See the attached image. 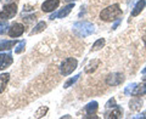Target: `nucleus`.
I'll return each instance as SVG.
<instances>
[{
  "instance_id": "nucleus-1",
  "label": "nucleus",
  "mask_w": 146,
  "mask_h": 119,
  "mask_svg": "<svg viewBox=\"0 0 146 119\" xmlns=\"http://www.w3.org/2000/svg\"><path fill=\"white\" fill-rule=\"evenodd\" d=\"M122 15V9L119 7L118 4H113V5H110L106 9H104L100 13V20L104 22H112L115 21L116 18H118Z\"/></svg>"
},
{
  "instance_id": "nucleus-2",
  "label": "nucleus",
  "mask_w": 146,
  "mask_h": 119,
  "mask_svg": "<svg viewBox=\"0 0 146 119\" xmlns=\"http://www.w3.org/2000/svg\"><path fill=\"white\" fill-rule=\"evenodd\" d=\"M73 32L79 38H85V36L91 35L95 32V27L93 23L90 22H77V23L73 24Z\"/></svg>"
},
{
  "instance_id": "nucleus-3",
  "label": "nucleus",
  "mask_w": 146,
  "mask_h": 119,
  "mask_svg": "<svg viewBox=\"0 0 146 119\" xmlns=\"http://www.w3.org/2000/svg\"><path fill=\"white\" fill-rule=\"evenodd\" d=\"M77 66H78V61H77L76 58L68 57V58H66V60H63V62L61 63V66H60V72H61V74H62L63 77L70 75L71 73L77 68Z\"/></svg>"
},
{
  "instance_id": "nucleus-4",
  "label": "nucleus",
  "mask_w": 146,
  "mask_h": 119,
  "mask_svg": "<svg viewBox=\"0 0 146 119\" xmlns=\"http://www.w3.org/2000/svg\"><path fill=\"white\" fill-rule=\"evenodd\" d=\"M16 13H17V5L15 3H12V4L9 3L4 6L3 11L0 12V18L1 20H10V18L15 17Z\"/></svg>"
},
{
  "instance_id": "nucleus-5",
  "label": "nucleus",
  "mask_w": 146,
  "mask_h": 119,
  "mask_svg": "<svg viewBox=\"0 0 146 119\" xmlns=\"http://www.w3.org/2000/svg\"><path fill=\"white\" fill-rule=\"evenodd\" d=\"M125 77L122 74V73H111L108 74L106 78V84L110 86H117V85H121L123 81H124Z\"/></svg>"
},
{
  "instance_id": "nucleus-6",
  "label": "nucleus",
  "mask_w": 146,
  "mask_h": 119,
  "mask_svg": "<svg viewBox=\"0 0 146 119\" xmlns=\"http://www.w3.org/2000/svg\"><path fill=\"white\" fill-rule=\"evenodd\" d=\"M25 32V26L22 23H13L10 28H9L7 33L9 35L11 36V38H18V36H21Z\"/></svg>"
},
{
  "instance_id": "nucleus-7",
  "label": "nucleus",
  "mask_w": 146,
  "mask_h": 119,
  "mask_svg": "<svg viewBox=\"0 0 146 119\" xmlns=\"http://www.w3.org/2000/svg\"><path fill=\"white\" fill-rule=\"evenodd\" d=\"M60 5V0H45L42 5V10L44 12H52Z\"/></svg>"
},
{
  "instance_id": "nucleus-8",
  "label": "nucleus",
  "mask_w": 146,
  "mask_h": 119,
  "mask_svg": "<svg viewBox=\"0 0 146 119\" xmlns=\"http://www.w3.org/2000/svg\"><path fill=\"white\" fill-rule=\"evenodd\" d=\"M12 62H13V58L10 52L0 54V69H5V68L12 65Z\"/></svg>"
},
{
  "instance_id": "nucleus-9",
  "label": "nucleus",
  "mask_w": 146,
  "mask_h": 119,
  "mask_svg": "<svg viewBox=\"0 0 146 119\" xmlns=\"http://www.w3.org/2000/svg\"><path fill=\"white\" fill-rule=\"evenodd\" d=\"M73 6H74V4H73V3L68 4L67 6H65L63 9H61L60 11H57V12L52 13V15L50 16V18H51V20H54V18H63V17H66V16L68 15V13H70V12L72 11Z\"/></svg>"
},
{
  "instance_id": "nucleus-10",
  "label": "nucleus",
  "mask_w": 146,
  "mask_h": 119,
  "mask_svg": "<svg viewBox=\"0 0 146 119\" xmlns=\"http://www.w3.org/2000/svg\"><path fill=\"white\" fill-rule=\"evenodd\" d=\"M122 116H123V108H121L119 106H116L115 108H112L111 112L105 113V118L107 119H118V118H122Z\"/></svg>"
},
{
  "instance_id": "nucleus-11",
  "label": "nucleus",
  "mask_w": 146,
  "mask_h": 119,
  "mask_svg": "<svg viewBox=\"0 0 146 119\" xmlns=\"http://www.w3.org/2000/svg\"><path fill=\"white\" fill-rule=\"evenodd\" d=\"M145 6H146V1H145V0H139V1L135 4V6L133 7V10H131L130 16H131V17L138 16L139 13L145 9Z\"/></svg>"
},
{
  "instance_id": "nucleus-12",
  "label": "nucleus",
  "mask_w": 146,
  "mask_h": 119,
  "mask_svg": "<svg viewBox=\"0 0 146 119\" xmlns=\"http://www.w3.org/2000/svg\"><path fill=\"white\" fill-rule=\"evenodd\" d=\"M100 60H93V61H90L88 65L85 66V73H88V74H91V73H94L95 71L98 69V67L100 66Z\"/></svg>"
},
{
  "instance_id": "nucleus-13",
  "label": "nucleus",
  "mask_w": 146,
  "mask_h": 119,
  "mask_svg": "<svg viewBox=\"0 0 146 119\" xmlns=\"http://www.w3.org/2000/svg\"><path fill=\"white\" fill-rule=\"evenodd\" d=\"M9 79H10V74L9 73H4V74H0V94L4 93V90L7 86Z\"/></svg>"
},
{
  "instance_id": "nucleus-14",
  "label": "nucleus",
  "mask_w": 146,
  "mask_h": 119,
  "mask_svg": "<svg viewBox=\"0 0 146 119\" xmlns=\"http://www.w3.org/2000/svg\"><path fill=\"white\" fill-rule=\"evenodd\" d=\"M98 108H99V103L96 101H93V102H89L85 106V112L88 116H93V114L98 111Z\"/></svg>"
},
{
  "instance_id": "nucleus-15",
  "label": "nucleus",
  "mask_w": 146,
  "mask_h": 119,
  "mask_svg": "<svg viewBox=\"0 0 146 119\" xmlns=\"http://www.w3.org/2000/svg\"><path fill=\"white\" fill-rule=\"evenodd\" d=\"M141 107H143V100L138 99V96H136V99L130 100V102H129V108L131 109V111H139Z\"/></svg>"
},
{
  "instance_id": "nucleus-16",
  "label": "nucleus",
  "mask_w": 146,
  "mask_h": 119,
  "mask_svg": "<svg viewBox=\"0 0 146 119\" xmlns=\"http://www.w3.org/2000/svg\"><path fill=\"white\" fill-rule=\"evenodd\" d=\"M17 42L16 40H3L1 43H0V51H4V50H10L12 48L16 46Z\"/></svg>"
},
{
  "instance_id": "nucleus-17",
  "label": "nucleus",
  "mask_w": 146,
  "mask_h": 119,
  "mask_svg": "<svg viewBox=\"0 0 146 119\" xmlns=\"http://www.w3.org/2000/svg\"><path fill=\"white\" fill-rule=\"evenodd\" d=\"M146 94V85L145 84H140L138 85L136 84V86L134 88V90L131 91V96H143Z\"/></svg>"
},
{
  "instance_id": "nucleus-18",
  "label": "nucleus",
  "mask_w": 146,
  "mask_h": 119,
  "mask_svg": "<svg viewBox=\"0 0 146 119\" xmlns=\"http://www.w3.org/2000/svg\"><path fill=\"white\" fill-rule=\"evenodd\" d=\"M45 28H46V23H45L44 21H42V22H38V23H36V26L34 27L33 29H32V32H31V35L38 34V33H40V32H43Z\"/></svg>"
},
{
  "instance_id": "nucleus-19",
  "label": "nucleus",
  "mask_w": 146,
  "mask_h": 119,
  "mask_svg": "<svg viewBox=\"0 0 146 119\" xmlns=\"http://www.w3.org/2000/svg\"><path fill=\"white\" fill-rule=\"evenodd\" d=\"M105 39L104 38H101V39H98L96 42H95L94 44H93V48H91V51H98V50H100L101 48H104L105 46Z\"/></svg>"
},
{
  "instance_id": "nucleus-20",
  "label": "nucleus",
  "mask_w": 146,
  "mask_h": 119,
  "mask_svg": "<svg viewBox=\"0 0 146 119\" xmlns=\"http://www.w3.org/2000/svg\"><path fill=\"white\" fill-rule=\"evenodd\" d=\"M7 29H9L7 20H1L0 21V34H5Z\"/></svg>"
},
{
  "instance_id": "nucleus-21",
  "label": "nucleus",
  "mask_w": 146,
  "mask_h": 119,
  "mask_svg": "<svg viewBox=\"0 0 146 119\" xmlns=\"http://www.w3.org/2000/svg\"><path fill=\"white\" fill-rule=\"evenodd\" d=\"M79 77H80V74H77L76 77H73V78H71V79H68V80L66 81V83H65V86H63V88H65V89H67V88H70V86H71V85H73V84H74V83H76V81H77V80H78V79H79Z\"/></svg>"
},
{
  "instance_id": "nucleus-22",
  "label": "nucleus",
  "mask_w": 146,
  "mask_h": 119,
  "mask_svg": "<svg viewBox=\"0 0 146 119\" xmlns=\"http://www.w3.org/2000/svg\"><path fill=\"white\" fill-rule=\"evenodd\" d=\"M46 112H48V107H40L38 111L35 112L34 117L35 118H42V117H44L45 114H46Z\"/></svg>"
},
{
  "instance_id": "nucleus-23",
  "label": "nucleus",
  "mask_w": 146,
  "mask_h": 119,
  "mask_svg": "<svg viewBox=\"0 0 146 119\" xmlns=\"http://www.w3.org/2000/svg\"><path fill=\"white\" fill-rule=\"evenodd\" d=\"M116 106H118V104L116 103V100L115 99H110L108 100V101L106 102V104H105V107H106V108H115Z\"/></svg>"
},
{
  "instance_id": "nucleus-24",
  "label": "nucleus",
  "mask_w": 146,
  "mask_h": 119,
  "mask_svg": "<svg viewBox=\"0 0 146 119\" xmlns=\"http://www.w3.org/2000/svg\"><path fill=\"white\" fill-rule=\"evenodd\" d=\"M136 86V83H133V84H129L127 86V89L124 90V93H125V95H130L131 94V91L134 90V88Z\"/></svg>"
},
{
  "instance_id": "nucleus-25",
  "label": "nucleus",
  "mask_w": 146,
  "mask_h": 119,
  "mask_svg": "<svg viewBox=\"0 0 146 119\" xmlns=\"http://www.w3.org/2000/svg\"><path fill=\"white\" fill-rule=\"evenodd\" d=\"M25 45H26V42H21L20 44H18V46H17V49H15V52L16 54H20L22 50L25 49Z\"/></svg>"
},
{
  "instance_id": "nucleus-26",
  "label": "nucleus",
  "mask_w": 146,
  "mask_h": 119,
  "mask_svg": "<svg viewBox=\"0 0 146 119\" xmlns=\"http://www.w3.org/2000/svg\"><path fill=\"white\" fill-rule=\"evenodd\" d=\"M119 23H121V18H118V20L115 22V23H113V26H112V29H116L118 26H119Z\"/></svg>"
},
{
  "instance_id": "nucleus-27",
  "label": "nucleus",
  "mask_w": 146,
  "mask_h": 119,
  "mask_svg": "<svg viewBox=\"0 0 146 119\" xmlns=\"http://www.w3.org/2000/svg\"><path fill=\"white\" fill-rule=\"evenodd\" d=\"M143 42H144L145 48H146V33H145V34H144V36H143Z\"/></svg>"
},
{
  "instance_id": "nucleus-28",
  "label": "nucleus",
  "mask_w": 146,
  "mask_h": 119,
  "mask_svg": "<svg viewBox=\"0 0 146 119\" xmlns=\"http://www.w3.org/2000/svg\"><path fill=\"white\" fill-rule=\"evenodd\" d=\"M141 73H143V74H146V67L144 68V69H143V71H141Z\"/></svg>"
},
{
  "instance_id": "nucleus-29",
  "label": "nucleus",
  "mask_w": 146,
  "mask_h": 119,
  "mask_svg": "<svg viewBox=\"0 0 146 119\" xmlns=\"http://www.w3.org/2000/svg\"><path fill=\"white\" fill-rule=\"evenodd\" d=\"M65 1H66V3H71V1H73V3H74L76 0H65Z\"/></svg>"
},
{
  "instance_id": "nucleus-30",
  "label": "nucleus",
  "mask_w": 146,
  "mask_h": 119,
  "mask_svg": "<svg viewBox=\"0 0 146 119\" xmlns=\"http://www.w3.org/2000/svg\"><path fill=\"white\" fill-rule=\"evenodd\" d=\"M6 1H7V3H10V1H12V0H6Z\"/></svg>"
},
{
  "instance_id": "nucleus-31",
  "label": "nucleus",
  "mask_w": 146,
  "mask_h": 119,
  "mask_svg": "<svg viewBox=\"0 0 146 119\" xmlns=\"http://www.w3.org/2000/svg\"><path fill=\"white\" fill-rule=\"evenodd\" d=\"M144 80H145V81H146V77H144Z\"/></svg>"
},
{
  "instance_id": "nucleus-32",
  "label": "nucleus",
  "mask_w": 146,
  "mask_h": 119,
  "mask_svg": "<svg viewBox=\"0 0 146 119\" xmlns=\"http://www.w3.org/2000/svg\"><path fill=\"white\" fill-rule=\"evenodd\" d=\"M145 118H146V112H145Z\"/></svg>"
}]
</instances>
